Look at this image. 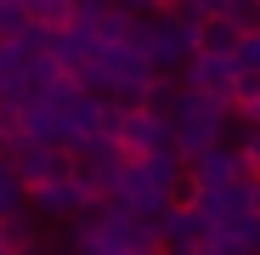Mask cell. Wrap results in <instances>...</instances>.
Instances as JSON below:
<instances>
[{
	"instance_id": "6da1fadb",
	"label": "cell",
	"mask_w": 260,
	"mask_h": 255,
	"mask_svg": "<svg viewBox=\"0 0 260 255\" xmlns=\"http://www.w3.org/2000/svg\"><path fill=\"white\" fill-rule=\"evenodd\" d=\"M68 233H74L79 255H164L158 227H153V221H142V216H130V210H119L113 199L91 204V210H85V216H79Z\"/></svg>"
},
{
	"instance_id": "7a4b0ae2",
	"label": "cell",
	"mask_w": 260,
	"mask_h": 255,
	"mask_svg": "<svg viewBox=\"0 0 260 255\" xmlns=\"http://www.w3.org/2000/svg\"><path fill=\"white\" fill-rule=\"evenodd\" d=\"M204 23L192 6H176V12H164V17H147L136 23V46L158 63V74H187L192 57L204 51Z\"/></svg>"
},
{
	"instance_id": "3957f363",
	"label": "cell",
	"mask_w": 260,
	"mask_h": 255,
	"mask_svg": "<svg viewBox=\"0 0 260 255\" xmlns=\"http://www.w3.org/2000/svg\"><path fill=\"white\" fill-rule=\"evenodd\" d=\"M0 159H6L17 176H23L28 193H34V187H46V182H68V176H79L74 148H40V142H23V136H12Z\"/></svg>"
},
{
	"instance_id": "277c9868",
	"label": "cell",
	"mask_w": 260,
	"mask_h": 255,
	"mask_svg": "<svg viewBox=\"0 0 260 255\" xmlns=\"http://www.w3.org/2000/svg\"><path fill=\"white\" fill-rule=\"evenodd\" d=\"M91 204H102V199L85 187L79 176H68V182H46V187H34V193H28L34 221H79Z\"/></svg>"
},
{
	"instance_id": "5b68a950",
	"label": "cell",
	"mask_w": 260,
	"mask_h": 255,
	"mask_svg": "<svg viewBox=\"0 0 260 255\" xmlns=\"http://www.w3.org/2000/svg\"><path fill=\"white\" fill-rule=\"evenodd\" d=\"M187 176H192L204 193L232 187V182H260V176H254V164H249V153H243V148H226V142H221V148H209L204 159H192V164H187Z\"/></svg>"
},
{
	"instance_id": "8992f818",
	"label": "cell",
	"mask_w": 260,
	"mask_h": 255,
	"mask_svg": "<svg viewBox=\"0 0 260 255\" xmlns=\"http://www.w3.org/2000/svg\"><path fill=\"white\" fill-rule=\"evenodd\" d=\"M209 216L204 210H170V216L158 221V238H164V255H209Z\"/></svg>"
},
{
	"instance_id": "52a82bcc",
	"label": "cell",
	"mask_w": 260,
	"mask_h": 255,
	"mask_svg": "<svg viewBox=\"0 0 260 255\" xmlns=\"http://www.w3.org/2000/svg\"><path fill=\"white\" fill-rule=\"evenodd\" d=\"M243 68L232 63V57H192V68L181 74V85H192V91H215V97H232V79H238Z\"/></svg>"
},
{
	"instance_id": "ba28073f",
	"label": "cell",
	"mask_w": 260,
	"mask_h": 255,
	"mask_svg": "<svg viewBox=\"0 0 260 255\" xmlns=\"http://www.w3.org/2000/svg\"><path fill=\"white\" fill-rule=\"evenodd\" d=\"M40 249H46V238H40V227H34L28 210L0 221V255H40Z\"/></svg>"
},
{
	"instance_id": "9c48e42d",
	"label": "cell",
	"mask_w": 260,
	"mask_h": 255,
	"mask_svg": "<svg viewBox=\"0 0 260 255\" xmlns=\"http://www.w3.org/2000/svg\"><path fill=\"white\" fill-rule=\"evenodd\" d=\"M238 46H243V34H238L226 17H209V23H204V57H232V63H238Z\"/></svg>"
},
{
	"instance_id": "30bf717a",
	"label": "cell",
	"mask_w": 260,
	"mask_h": 255,
	"mask_svg": "<svg viewBox=\"0 0 260 255\" xmlns=\"http://www.w3.org/2000/svg\"><path fill=\"white\" fill-rule=\"evenodd\" d=\"M28 17H34V29L62 34V29L74 23V0H28Z\"/></svg>"
},
{
	"instance_id": "8fae6325",
	"label": "cell",
	"mask_w": 260,
	"mask_h": 255,
	"mask_svg": "<svg viewBox=\"0 0 260 255\" xmlns=\"http://www.w3.org/2000/svg\"><path fill=\"white\" fill-rule=\"evenodd\" d=\"M23 204H28V187H23V176L0 159V221L6 216H23Z\"/></svg>"
},
{
	"instance_id": "7c38bea8",
	"label": "cell",
	"mask_w": 260,
	"mask_h": 255,
	"mask_svg": "<svg viewBox=\"0 0 260 255\" xmlns=\"http://www.w3.org/2000/svg\"><path fill=\"white\" fill-rule=\"evenodd\" d=\"M221 17L249 40V34H260V0H226V12H221Z\"/></svg>"
},
{
	"instance_id": "4fadbf2b",
	"label": "cell",
	"mask_w": 260,
	"mask_h": 255,
	"mask_svg": "<svg viewBox=\"0 0 260 255\" xmlns=\"http://www.w3.org/2000/svg\"><path fill=\"white\" fill-rule=\"evenodd\" d=\"M238 68L243 74H260V34H249L243 46H238Z\"/></svg>"
},
{
	"instance_id": "5bb4252c",
	"label": "cell",
	"mask_w": 260,
	"mask_h": 255,
	"mask_svg": "<svg viewBox=\"0 0 260 255\" xmlns=\"http://www.w3.org/2000/svg\"><path fill=\"white\" fill-rule=\"evenodd\" d=\"M243 153H249V164H254V176H260V125H249V136H243Z\"/></svg>"
},
{
	"instance_id": "9a60e30c",
	"label": "cell",
	"mask_w": 260,
	"mask_h": 255,
	"mask_svg": "<svg viewBox=\"0 0 260 255\" xmlns=\"http://www.w3.org/2000/svg\"><path fill=\"white\" fill-rule=\"evenodd\" d=\"M6 131H12V125H6V114H0V153H6V142H12Z\"/></svg>"
},
{
	"instance_id": "2e32d148",
	"label": "cell",
	"mask_w": 260,
	"mask_h": 255,
	"mask_svg": "<svg viewBox=\"0 0 260 255\" xmlns=\"http://www.w3.org/2000/svg\"><path fill=\"white\" fill-rule=\"evenodd\" d=\"M254 216H260V182H254Z\"/></svg>"
}]
</instances>
